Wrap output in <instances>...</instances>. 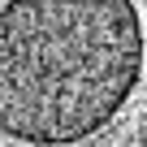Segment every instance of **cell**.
Instances as JSON below:
<instances>
[{"label": "cell", "mask_w": 147, "mask_h": 147, "mask_svg": "<svg viewBox=\"0 0 147 147\" xmlns=\"http://www.w3.org/2000/svg\"><path fill=\"white\" fill-rule=\"evenodd\" d=\"M134 0H5L0 130L30 147L100 134L143 78Z\"/></svg>", "instance_id": "6da1fadb"}]
</instances>
